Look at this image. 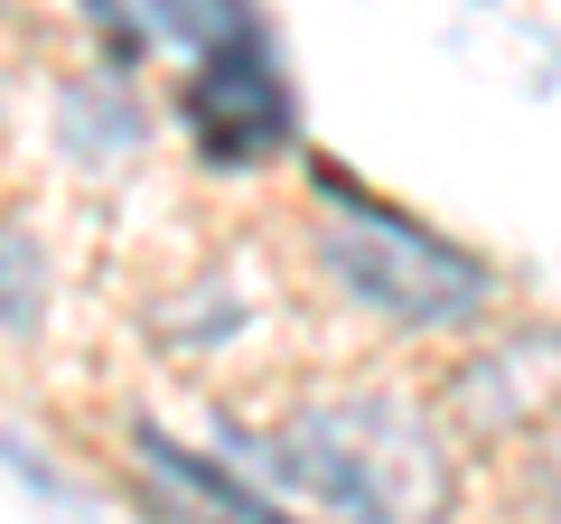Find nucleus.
I'll list each match as a JSON object with an SVG mask.
<instances>
[{
    "instance_id": "nucleus-1",
    "label": "nucleus",
    "mask_w": 561,
    "mask_h": 524,
    "mask_svg": "<svg viewBox=\"0 0 561 524\" xmlns=\"http://www.w3.org/2000/svg\"><path fill=\"white\" fill-rule=\"evenodd\" d=\"M234 478H253L280 505L300 497L309 524H449L459 505L440 431L383 394L319 403L272 441H234Z\"/></svg>"
},
{
    "instance_id": "nucleus-2",
    "label": "nucleus",
    "mask_w": 561,
    "mask_h": 524,
    "mask_svg": "<svg viewBox=\"0 0 561 524\" xmlns=\"http://www.w3.org/2000/svg\"><path fill=\"white\" fill-rule=\"evenodd\" d=\"M319 253L346 282V300L375 309V319H393V328H468L496 300V272H486L468 243H449L421 216L346 187L337 169H319Z\"/></svg>"
},
{
    "instance_id": "nucleus-4",
    "label": "nucleus",
    "mask_w": 561,
    "mask_h": 524,
    "mask_svg": "<svg viewBox=\"0 0 561 524\" xmlns=\"http://www.w3.org/2000/svg\"><path fill=\"white\" fill-rule=\"evenodd\" d=\"M38 300H47V253L20 235V216H0V328L10 338L38 328Z\"/></svg>"
},
{
    "instance_id": "nucleus-3",
    "label": "nucleus",
    "mask_w": 561,
    "mask_h": 524,
    "mask_svg": "<svg viewBox=\"0 0 561 524\" xmlns=\"http://www.w3.org/2000/svg\"><path fill=\"white\" fill-rule=\"evenodd\" d=\"M197 76H187V132H197V150L216 169H253L272 160V150H290V84H280L272 47H262V29L243 20L234 38L197 47Z\"/></svg>"
}]
</instances>
